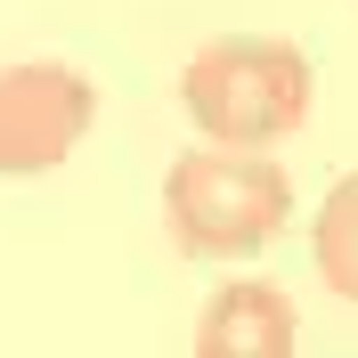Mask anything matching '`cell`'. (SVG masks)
I'll use <instances>...</instances> for the list:
<instances>
[{
	"label": "cell",
	"instance_id": "3",
	"mask_svg": "<svg viewBox=\"0 0 358 358\" xmlns=\"http://www.w3.org/2000/svg\"><path fill=\"white\" fill-rule=\"evenodd\" d=\"M98 122V90L90 73L57 66V57H24L0 66V179H33L82 147V131Z\"/></svg>",
	"mask_w": 358,
	"mask_h": 358
},
{
	"label": "cell",
	"instance_id": "2",
	"mask_svg": "<svg viewBox=\"0 0 358 358\" xmlns=\"http://www.w3.org/2000/svg\"><path fill=\"white\" fill-rule=\"evenodd\" d=\"M310 57L293 41H268V33H228V41H203L179 73V106L203 138H228V147H277V138L310 114Z\"/></svg>",
	"mask_w": 358,
	"mask_h": 358
},
{
	"label": "cell",
	"instance_id": "5",
	"mask_svg": "<svg viewBox=\"0 0 358 358\" xmlns=\"http://www.w3.org/2000/svg\"><path fill=\"white\" fill-rule=\"evenodd\" d=\"M310 252H317V277L358 301V171L334 179V196L317 203V228H310Z\"/></svg>",
	"mask_w": 358,
	"mask_h": 358
},
{
	"label": "cell",
	"instance_id": "1",
	"mask_svg": "<svg viewBox=\"0 0 358 358\" xmlns=\"http://www.w3.org/2000/svg\"><path fill=\"white\" fill-rule=\"evenodd\" d=\"M163 220L187 261H252V252L293 220V179L261 147L203 138L163 179Z\"/></svg>",
	"mask_w": 358,
	"mask_h": 358
},
{
	"label": "cell",
	"instance_id": "4",
	"mask_svg": "<svg viewBox=\"0 0 358 358\" xmlns=\"http://www.w3.org/2000/svg\"><path fill=\"white\" fill-rule=\"evenodd\" d=\"M293 334H301V317H293V301L277 285H261V277H236V285L212 293V310H203L196 342L212 358H285Z\"/></svg>",
	"mask_w": 358,
	"mask_h": 358
}]
</instances>
